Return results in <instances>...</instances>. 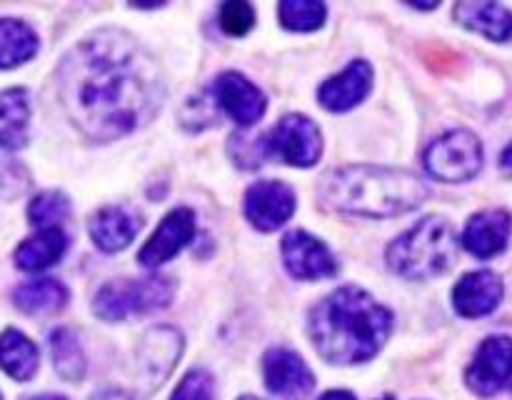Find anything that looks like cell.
Masks as SVG:
<instances>
[{
    "label": "cell",
    "mask_w": 512,
    "mask_h": 400,
    "mask_svg": "<svg viewBox=\"0 0 512 400\" xmlns=\"http://www.w3.org/2000/svg\"><path fill=\"white\" fill-rule=\"evenodd\" d=\"M60 100L90 140H118L158 115L165 78L158 60L130 33L95 30L63 58Z\"/></svg>",
    "instance_id": "obj_1"
},
{
    "label": "cell",
    "mask_w": 512,
    "mask_h": 400,
    "mask_svg": "<svg viewBox=\"0 0 512 400\" xmlns=\"http://www.w3.org/2000/svg\"><path fill=\"white\" fill-rule=\"evenodd\" d=\"M393 330V313L373 295L345 285L310 308L308 335L328 363L353 365L373 358Z\"/></svg>",
    "instance_id": "obj_2"
},
{
    "label": "cell",
    "mask_w": 512,
    "mask_h": 400,
    "mask_svg": "<svg viewBox=\"0 0 512 400\" xmlns=\"http://www.w3.org/2000/svg\"><path fill=\"white\" fill-rule=\"evenodd\" d=\"M320 198L338 213L393 218L418 208L428 188L418 175L385 165H348L320 178Z\"/></svg>",
    "instance_id": "obj_3"
},
{
    "label": "cell",
    "mask_w": 512,
    "mask_h": 400,
    "mask_svg": "<svg viewBox=\"0 0 512 400\" xmlns=\"http://www.w3.org/2000/svg\"><path fill=\"white\" fill-rule=\"evenodd\" d=\"M458 255V238L453 225L438 215L418 220L410 230L388 245L390 270L400 278L428 280L445 273Z\"/></svg>",
    "instance_id": "obj_4"
},
{
    "label": "cell",
    "mask_w": 512,
    "mask_h": 400,
    "mask_svg": "<svg viewBox=\"0 0 512 400\" xmlns=\"http://www.w3.org/2000/svg\"><path fill=\"white\" fill-rule=\"evenodd\" d=\"M173 283L163 275L105 283L93 300V313L108 323H118L128 315H145L163 310L173 298Z\"/></svg>",
    "instance_id": "obj_5"
},
{
    "label": "cell",
    "mask_w": 512,
    "mask_h": 400,
    "mask_svg": "<svg viewBox=\"0 0 512 400\" xmlns=\"http://www.w3.org/2000/svg\"><path fill=\"white\" fill-rule=\"evenodd\" d=\"M425 168L443 183H465L483 168V143L465 128L450 130L428 145Z\"/></svg>",
    "instance_id": "obj_6"
},
{
    "label": "cell",
    "mask_w": 512,
    "mask_h": 400,
    "mask_svg": "<svg viewBox=\"0 0 512 400\" xmlns=\"http://www.w3.org/2000/svg\"><path fill=\"white\" fill-rule=\"evenodd\" d=\"M260 138H263L265 158H278L295 168H310L323 155V135L308 115H285L270 133Z\"/></svg>",
    "instance_id": "obj_7"
},
{
    "label": "cell",
    "mask_w": 512,
    "mask_h": 400,
    "mask_svg": "<svg viewBox=\"0 0 512 400\" xmlns=\"http://www.w3.org/2000/svg\"><path fill=\"white\" fill-rule=\"evenodd\" d=\"M183 353V335L168 325L148 330L135 350V373L143 390H155L168 380Z\"/></svg>",
    "instance_id": "obj_8"
},
{
    "label": "cell",
    "mask_w": 512,
    "mask_h": 400,
    "mask_svg": "<svg viewBox=\"0 0 512 400\" xmlns=\"http://www.w3.org/2000/svg\"><path fill=\"white\" fill-rule=\"evenodd\" d=\"M265 388L280 400H308L315 390V375L298 353L270 348L263 358Z\"/></svg>",
    "instance_id": "obj_9"
},
{
    "label": "cell",
    "mask_w": 512,
    "mask_h": 400,
    "mask_svg": "<svg viewBox=\"0 0 512 400\" xmlns=\"http://www.w3.org/2000/svg\"><path fill=\"white\" fill-rule=\"evenodd\" d=\"M295 190L280 180H258L245 193V215L253 228L273 233L295 213Z\"/></svg>",
    "instance_id": "obj_10"
},
{
    "label": "cell",
    "mask_w": 512,
    "mask_h": 400,
    "mask_svg": "<svg viewBox=\"0 0 512 400\" xmlns=\"http://www.w3.org/2000/svg\"><path fill=\"white\" fill-rule=\"evenodd\" d=\"M512 378V338L508 335H493L483 340V345L475 353V360L470 363L465 380L473 393L495 395L505 383Z\"/></svg>",
    "instance_id": "obj_11"
},
{
    "label": "cell",
    "mask_w": 512,
    "mask_h": 400,
    "mask_svg": "<svg viewBox=\"0 0 512 400\" xmlns=\"http://www.w3.org/2000/svg\"><path fill=\"white\" fill-rule=\"evenodd\" d=\"M213 98L240 128H250L258 123L268 108V100L260 93L258 85L250 83L243 73H235V70H225L218 75L213 85Z\"/></svg>",
    "instance_id": "obj_12"
},
{
    "label": "cell",
    "mask_w": 512,
    "mask_h": 400,
    "mask_svg": "<svg viewBox=\"0 0 512 400\" xmlns=\"http://www.w3.org/2000/svg\"><path fill=\"white\" fill-rule=\"evenodd\" d=\"M195 213L190 208H175L160 220V225L155 228V233L150 235L148 243L140 248L138 260L143 268H158V265L168 263L170 258L180 253L190 240L195 238Z\"/></svg>",
    "instance_id": "obj_13"
},
{
    "label": "cell",
    "mask_w": 512,
    "mask_h": 400,
    "mask_svg": "<svg viewBox=\"0 0 512 400\" xmlns=\"http://www.w3.org/2000/svg\"><path fill=\"white\" fill-rule=\"evenodd\" d=\"M283 263L288 273L298 280L333 278L338 273L333 253L305 230H290L283 238Z\"/></svg>",
    "instance_id": "obj_14"
},
{
    "label": "cell",
    "mask_w": 512,
    "mask_h": 400,
    "mask_svg": "<svg viewBox=\"0 0 512 400\" xmlns=\"http://www.w3.org/2000/svg\"><path fill=\"white\" fill-rule=\"evenodd\" d=\"M373 88V68L365 60H353L343 73L325 80L318 90V100L330 113H345L365 100Z\"/></svg>",
    "instance_id": "obj_15"
},
{
    "label": "cell",
    "mask_w": 512,
    "mask_h": 400,
    "mask_svg": "<svg viewBox=\"0 0 512 400\" xmlns=\"http://www.w3.org/2000/svg\"><path fill=\"white\" fill-rule=\"evenodd\" d=\"M503 300V280L493 270H475L463 275L453 288V305L463 318H483Z\"/></svg>",
    "instance_id": "obj_16"
},
{
    "label": "cell",
    "mask_w": 512,
    "mask_h": 400,
    "mask_svg": "<svg viewBox=\"0 0 512 400\" xmlns=\"http://www.w3.org/2000/svg\"><path fill=\"white\" fill-rule=\"evenodd\" d=\"M512 218L508 210H483L473 215L463 230V245L475 258H493L508 248Z\"/></svg>",
    "instance_id": "obj_17"
},
{
    "label": "cell",
    "mask_w": 512,
    "mask_h": 400,
    "mask_svg": "<svg viewBox=\"0 0 512 400\" xmlns=\"http://www.w3.org/2000/svg\"><path fill=\"white\" fill-rule=\"evenodd\" d=\"M140 230L138 213H133L125 205H108L100 208L90 220V238L105 253H118L125 250Z\"/></svg>",
    "instance_id": "obj_18"
},
{
    "label": "cell",
    "mask_w": 512,
    "mask_h": 400,
    "mask_svg": "<svg viewBox=\"0 0 512 400\" xmlns=\"http://www.w3.org/2000/svg\"><path fill=\"white\" fill-rule=\"evenodd\" d=\"M455 20L495 43L512 38V13L500 3H458Z\"/></svg>",
    "instance_id": "obj_19"
},
{
    "label": "cell",
    "mask_w": 512,
    "mask_h": 400,
    "mask_svg": "<svg viewBox=\"0 0 512 400\" xmlns=\"http://www.w3.org/2000/svg\"><path fill=\"white\" fill-rule=\"evenodd\" d=\"M65 248H68V238L60 228H43L33 235V238L23 240L15 250V265L20 270H45L50 265L58 263L63 258Z\"/></svg>",
    "instance_id": "obj_20"
},
{
    "label": "cell",
    "mask_w": 512,
    "mask_h": 400,
    "mask_svg": "<svg viewBox=\"0 0 512 400\" xmlns=\"http://www.w3.org/2000/svg\"><path fill=\"white\" fill-rule=\"evenodd\" d=\"M30 103L23 88L0 93V148L20 150L28 143Z\"/></svg>",
    "instance_id": "obj_21"
},
{
    "label": "cell",
    "mask_w": 512,
    "mask_h": 400,
    "mask_svg": "<svg viewBox=\"0 0 512 400\" xmlns=\"http://www.w3.org/2000/svg\"><path fill=\"white\" fill-rule=\"evenodd\" d=\"M15 305L28 315L58 313L68 305V288L60 280L38 278L18 285L13 293Z\"/></svg>",
    "instance_id": "obj_22"
},
{
    "label": "cell",
    "mask_w": 512,
    "mask_h": 400,
    "mask_svg": "<svg viewBox=\"0 0 512 400\" xmlns=\"http://www.w3.org/2000/svg\"><path fill=\"white\" fill-rule=\"evenodd\" d=\"M0 368L13 380H30L38 370V348L28 335L8 328L0 333Z\"/></svg>",
    "instance_id": "obj_23"
},
{
    "label": "cell",
    "mask_w": 512,
    "mask_h": 400,
    "mask_svg": "<svg viewBox=\"0 0 512 400\" xmlns=\"http://www.w3.org/2000/svg\"><path fill=\"white\" fill-rule=\"evenodd\" d=\"M38 53V35L23 20L0 18V68L28 63Z\"/></svg>",
    "instance_id": "obj_24"
},
{
    "label": "cell",
    "mask_w": 512,
    "mask_h": 400,
    "mask_svg": "<svg viewBox=\"0 0 512 400\" xmlns=\"http://www.w3.org/2000/svg\"><path fill=\"white\" fill-rule=\"evenodd\" d=\"M50 355L53 368L65 383H80L85 375V353L78 335L70 328H58L50 333Z\"/></svg>",
    "instance_id": "obj_25"
},
{
    "label": "cell",
    "mask_w": 512,
    "mask_h": 400,
    "mask_svg": "<svg viewBox=\"0 0 512 400\" xmlns=\"http://www.w3.org/2000/svg\"><path fill=\"white\" fill-rule=\"evenodd\" d=\"M280 23L295 33H310L325 23L328 8L318 0H283L278 5Z\"/></svg>",
    "instance_id": "obj_26"
},
{
    "label": "cell",
    "mask_w": 512,
    "mask_h": 400,
    "mask_svg": "<svg viewBox=\"0 0 512 400\" xmlns=\"http://www.w3.org/2000/svg\"><path fill=\"white\" fill-rule=\"evenodd\" d=\"M68 210L70 203L60 190H43V193L35 195L28 205L30 225H35L38 230L58 228V223L68 215Z\"/></svg>",
    "instance_id": "obj_27"
},
{
    "label": "cell",
    "mask_w": 512,
    "mask_h": 400,
    "mask_svg": "<svg viewBox=\"0 0 512 400\" xmlns=\"http://www.w3.org/2000/svg\"><path fill=\"white\" fill-rule=\"evenodd\" d=\"M180 120H183L185 128L195 130V133L205 128H213V125H218V103L208 93L195 95L180 110Z\"/></svg>",
    "instance_id": "obj_28"
},
{
    "label": "cell",
    "mask_w": 512,
    "mask_h": 400,
    "mask_svg": "<svg viewBox=\"0 0 512 400\" xmlns=\"http://www.w3.org/2000/svg\"><path fill=\"white\" fill-rule=\"evenodd\" d=\"M220 25L228 35L233 38H240V35L248 33L255 25V10L250 3H243V0H230L220 8Z\"/></svg>",
    "instance_id": "obj_29"
},
{
    "label": "cell",
    "mask_w": 512,
    "mask_h": 400,
    "mask_svg": "<svg viewBox=\"0 0 512 400\" xmlns=\"http://www.w3.org/2000/svg\"><path fill=\"white\" fill-rule=\"evenodd\" d=\"M213 395H215L213 375L203 368H195L180 380L170 400H213Z\"/></svg>",
    "instance_id": "obj_30"
},
{
    "label": "cell",
    "mask_w": 512,
    "mask_h": 400,
    "mask_svg": "<svg viewBox=\"0 0 512 400\" xmlns=\"http://www.w3.org/2000/svg\"><path fill=\"white\" fill-rule=\"evenodd\" d=\"M320 400H355V395L348 390H328Z\"/></svg>",
    "instance_id": "obj_31"
},
{
    "label": "cell",
    "mask_w": 512,
    "mask_h": 400,
    "mask_svg": "<svg viewBox=\"0 0 512 400\" xmlns=\"http://www.w3.org/2000/svg\"><path fill=\"white\" fill-rule=\"evenodd\" d=\"M500 165H503V170L512 173V143L503 150V153H500Z\"/></svg>",
    "instance_id": "obj_32"
},
{
    "label": "cell",
    "mask_w": 512,
    "mask_h": 400,
    "mask_svg": "<svg viewBox=\"0 0 512 400\" xmlns=\"http://www.w3.org/2000/svg\"><path fill=\"white\" fill-rule=\"evenodd\" d=\"M30 400H65L60 395H43V398H30Z\"/></svg>",
    "instance_id": "obj_33"
},
{
    "label": "cell",
    "mask_w": 512,
    "mask_h": 400,
    "mask_svg": "<svg viewBox=\"0 0 512 400\" xmlns=\"http://www.w3.org/2000/svg\"><path fill=\"white\" fill-rule=\"evenodd\" d=\"M240 400H260V398H253V395H243V398Z\"/></svg>",
    "instance_id": "obj_34"
},
{
    "label": "cell",
    "mask_w": 512,
    "mask_h": 400,
    "mask_svg": "<svg viewBox=\"0 0 512 400\" xmlns=\"http://www.w3.org/2000/svg\"><path fill=\"white\" fill-rule=\"evenodd\" d=\"M100 400H120V398H113V395H110V398H100Z\"/></svg>",
    "instance_id": "obj_35"
},
{
    "label": "cell",
    "mask_w": 512,
    "mask_h": 400,
    "mask_svg": "<svg viewBox=\"0 0 512 400\" xmlns=\"http://www.w3.org/2000/svg\"><path fill=\"white\" fill-rule=\"evenodd\" d=\"M383 400H393V398H383Z\"/></svg>",
    "instance_id": "obj_36"
},
{
    "label": "cell",
    "mask_w": 512,
    "mask_h": 400,
    "mask_svg": "<svg viewBox=\"0 0 512 400\" xmlns=\"http://www.w3.org/2000/svg\"><path fill=\"white\" fill-rule=\"evenodd\" d=\"M510 385H512V378H510Z\"/></svg>",
    "instance_id": "obj_37"
},
{
    "label": "cell",
    "mask_w": 512,
    "mask_h": 400,
    "mask_svg": "<svg viewBox=\"0 0 512 400\" xmlns=\"http://www.w3.org/2000/svg\"><path fill=\"white\" fill-rule=\"evenodd\" d=\"M0 400H3V398H0Z\"/></svg>",
    "instance_id": "obj_38"
}]
</instances>
